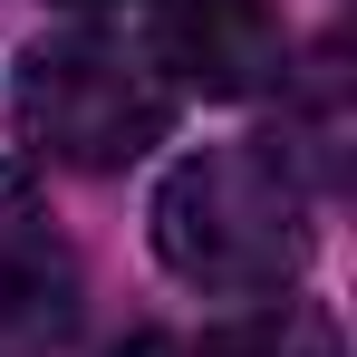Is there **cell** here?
<instances>
[{
    "instance_id": "cell-1",
    "label": "cell",
    "mask_w": 357,
    "mask_h": 357,
    "mask_svg": "<svg viewBox=\"0 0 357 357\" xmlns=\"http://www.w3.org/2000/svg\"><path fill=\"white\" fill-rule=\"evenodd\" d=\"M155 261L213 299H280L309 271V174L280 135L203 145L155 193Z\"/></svg>"
},
{
    "instance_id": "cell-2",
    "label": "cell",
    "mask_w": 357,
    "mask_h": 357,
    "mask_svg": "<svg viewBox=\"0 0 357 357\" xmlns=\"http://www.w3.org/2000/svg\"><path fill=\"white\" fill-rule=\"evenodd\" d=\"M10 126H20V145L49 155V165L116 174V165H135V155L165 145L174 87L135 59V49L68 29V39L20 49V68H10Z\"/></svg>"
},
{
    "instance_id": "cell-3",
    "label": "cell",
    "mask_w": 357,
    "mask_h": 357,
    "mask_svg": "<svg viewBox=\"0 0 357 357\" xmlns=\"http://www.w3.org/2000/svg\"><path fill=\"white\" fill-rule=\"evenodd\" d=\"M155 59L174 68V87L241 107V97L280 87L290 39H280L271 0H155Z\"/></svg>"
},
{
    "instance_id": "cell-4",
    "label": "cell",
    "mask_w": 357,
    "mask_h": 357,
    "mask_svg": "<svg viewBox=\"0 0 357 357\" xmlns=\"http://www.w3.org/2000/svg\"><path fill=\"white\" fill-rule=\"evenodd\" d=\"M77 319V251H68L49 193L0 165V338H59Z\"/></svg>"
},
{
    "instance_id": "cell-5",
    "label": "cell",
    "mask_w": 357,
    "mask_h": 357,
    "mask_svg": "<svg viewBox=\"0 0 357 357\" xmlns=\"http://www.w3.org/2000/svg\"><path fill=\"white\" fill-rule=\"evenodd\" d=\"M193 357H338V319L319 299H261L222 328H203Z\"/></svg>"
},
{
    "instance_id": "cell-6",
    "label": "cell",
    "mask_w": 357,
    "mask_h": 357,
    "mask_svg": "<svg viewBox=\"0 0 357 357\" xmlns=\"http://www.w3.org/2000/svg\"><path fill=\"white\" fill-rule=\"evenodd\" d=\"M116 357H183L174 338H135V348H116Z\"/></svg>"
},
{
    "instance_id": "cell-7",
    "label": "cell",
    "mask_w": 357,
    "mask_h": 357,
    "mask_svg": "<svg viewBox=\"0 0 357 357\" xmlns=\"http://www.w3.org/2000/svg\"><path fill=\"white\" fill-rule=\"evenodd\" d=\"M59 10H107V0H59Z\"/></svg>"
}]
</instances>
